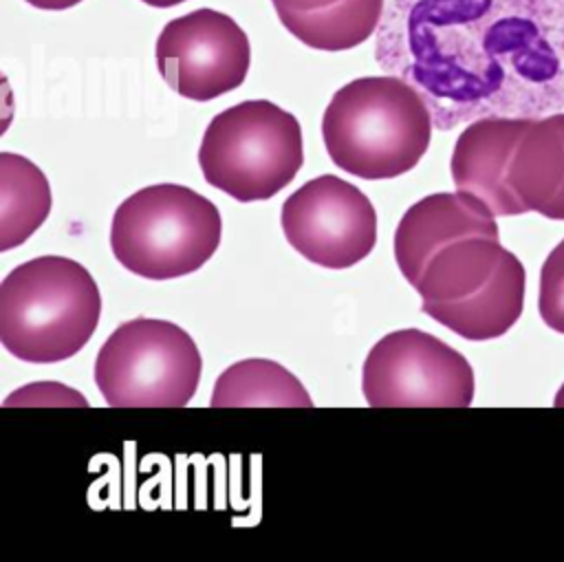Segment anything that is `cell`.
Masks as SVG:
<instances>
[{
  "label": "cell",
  "mask_w": 564,
  "mask_h": 562,
  "mask_svg": "<svg viewBox=\"0 0 564 562\" xmlns=\"http://www.w3.org/2000/svg\"><path fill=\"white\" fill-rule=\"evenodd\" d=\"M377 64L414 86L434 128L564 110V0H386Z\"/></svg>",
  "instance_id": "cell-1"
},
{
  "label": "cell",
  "mask_w": 564,
  "mask_h": 562,
  "mask_svg": "<svg viewBox=\"0 0 564 562\" xmlns=\"http://www.w3.org/2000/svg\"><path fill=\"white\" fill-rule=\"evenodd\" d=\"M432 128L427 101L399 75L344 84L322 117V139L333 163L368 181L410 172L427 152Z\"/></svg>",
  "instance_id": "cell-2"
},
{
  "label": "cell",
  "mask_w": 564,
  "mask_h": 562,
  "mask_svg": "<svg viewBox=\"0 0 564 562\" xmlns=\"http://www.w3.org/2000/svg\"><path fill=\"white\" fill-rule=\"evenodd\" d=\"M101 315V293L84 264L40 256L0 284V342L18 359L53 364L77 355Z\"/></svg>",
  "instance_id": "cell-3"
},
{
  "label": "cell",
  "mask_w": 564,
  "mask_h": 562,
  "mask_svg": "<svg viewBox=\"0 0 564 562\" xmlns=\"http://www.w3.org/2000/svg\"><path fill=\"white\" fill-rule=\"evenodd\" d=\"M527 273L500 236H460L430 256L412 284L421 311L456 335L485 342L502 337L522 315Z\"/></svg>",
  "instance_id": "cell-4"
},
{
  "label": "cell",
  "mask_w": 564,
  "mask_h": 562,
  "mask_svg": "<svg viewBox=\"0 0 564 562\" xmlns=\"http://www.w3.org/2000/svg\"><path fill=\"white\" fill-rule=\"evenodd\" d=\"M218 207L176 183L148 185L112 214L110 249L119 264L148 280L198 271L220 245Z\"/></svg>",
  "instance_id": "cell-5"
},
{
  "label": "cell",
  "mask_w": 564,
  "mask_h": 562,
  "mask_svg": "<svg viewBox=\"0 0 564 562\" xmlns=\"http://www.w3.org/2000/svg\"><path fill=\"white\" fill-rule=\"evenodd\" d=\"M302 163L300 121L267 99L240 101L218 112L198 148L203 179L240 203L275 196Z\"/></svg>",
  "instance_id": "cell-6"
},
{
  "label": "cell",
  "mask_w": 564,
  "mask_h": 562,
  "mask_svg": "<svg viewBox=\"0 0 564 562\" xmlns=\"http://www.w3.org/2000/svg\"><path fill=\"white\" fill-rule=\"evenodd\" d=\"M200 353L176 324L134 317L117 326L95 359V383L110 408H183L200 381Z\"/></svg>",
  "instance_id": "cell-7"
},
{
  "label": "cell",
  "mask_w": 564,
  "mask_h": 562,
  "mask_svg": "<svg viewBox=\"0 0 564 562\" xmlns=\"http://www.w3.org/2000/svg\"><path fill=\"white\" fill-rule=\"evenodd\" d=\"M474 388L469 361L443 339L419 328L383 335L361 366V390L372 408H467Z\"/></svg>",
  "instance_id": "cell-8"
},
{
  "label": "cell",
  "mask_w": 564,
  "mask_h": 562,
  "mask_svg": "<svg viewBox=\"0 0 564 562\" xmlns=\"http://www.w3.org/2000/svg\"><path fill=\"white\" fill-rule=\"evenodd\" d=\"M286 242L326 269H348L377 245V212L352 183L322 174L295 190L280 214Z\"/></svg>",
  "instance_id": "cell-9"
},
{
  "label": "cell",
  "mask_w": 564,
  "mask_h": 562,
  "mask_svg": "<svg viewBox=\"0 0 564 562\" xmlns=\"http://www.w3.org/2000/svg\"><path fill=\"white\" fill-rule=\"evenodd\" d=\"M156 68L165 84L194 101L238 88L251 64V44L227 13L196 9L170 20L156 37Z\"/></svg>",
  "instance_id": "cell-10"
},
{
  "label": "cell",
  "mask_w": 564,
  "mask_h": 562,
  "mask_svg": "<svg viewBox=\"0 0 564 562\" xmlns=\"http://www.w3.org/2000/svg\"><path fill=\"white\" fill-rule=\"evenodd\" d=\"M494 216L480 198L460 190L423 196L408 207L394 229V260L401 275L414 284L430 256L460 236H500Z\"/></svg>",
  "instance_id": "cell-11"
},
{
  "label": "cell",
  "mask_w": 564,
  "mask_h": 562,
  "mask_svg": "<svg viewBox=\"0 0 564 562\" xmlns=\"http://www.w3.org/2000/svg\"><path fill=\"white\" fill-rule=\"evenodd\" d=\"M531 117H480L458 134L449 172L454 187L480 198L496 216H518L507 185L511 152Z\"/></svg>",
  "instance_id": "cell-12"
},
{
  "label": "cell",
  "mask_w": 564,
  "mask_h": 562,
  "mask_svg": "<svg viewBox=\"0 0 564 562\" xmlns=\"http://www.w3.org/2000/svg\"><path fill=\"white\" fill-rule=\"evenodd\" d=\"M507 185L520 214L564 220V112L531 117L507 167Z\"/></svg>",
  "instance_id": "cell-13"
},
{
  "label": "cell",
  "mask_w": 564,
  "mask_h": 562,
  "mask_svg": "<svg viewBox=\"0 0 564 562\" xmlns=\"http://www.w3.org/2000/svg\"><path fill=\"white\" fill-rule=\"evenodd\" d=\"M282 26L317 51H348L377 33L386 0H271Z\"/></svg>",
  "instance_id": "cell-14"
},
{
  "label": "cell",
  "mask_w": 564,
  "mask_h": 562,
  "mask_svg": "<svg viewBox=\"0 0 564 562\" xmlns=\"http://www.w3.org/2000/svg\"><path fill=\"white\" fill-rule=\"evenodd\" d=\"M53 205L44 172L22 154H0V251L22 245Z\"/></svg>",
  "instance_id": "cell-15"
},
{
  "label": "cell",
  "mask_w": 564,
  "mask_h": 562,
  "mask_svg": "<svg viewBox=\"0 0 564 562\" xmlns=\"http://www.w3.org/2000/svg\"><path fill=\"white\" fill-rule=\"evenodd\" d=\"M209 403L225 406H289L311 408L313 399L302 381L282 364L271 359H242L225 368L216 383Z\"/></svg>",
  "instance_id": "cell-16"
},
{
  "label": "cell",
  "mask_w": 564,
  "mask_h": 562,
  "mask_svg": "<svg viewBox=\"0 0 564 562\" xmlns=\"http://www.w3.org/2000/svg\"><path fill=\"white\" fill-rule=\"evenodd\" d=\"M538 311L549 328L564 335V238L549 251L542 264Z\"/></svg>",
  "instance_id": "cell-17"
},
{
  "label": "cell",
  "mask_w": 564,
  "mask_h": 562,
  "mask_svg": "<svg viewBox=\"0 0 564 562\" xmlns=\"http://www.w3.org/2000/svg\"><path fill=\"white\" fill-rule=\"evenodd\" d=\"M11 403H24V406H31V403H42V406H66V403H75V406H86V399L75 392L73 388H66L62 383H55V381H37V383H29L20 390H15L13 395H9L4 399V406H11Z\"/></svg>",
  "instance_id": "cell-18"
},
{
  "label": "cell",
  "mask_w": 564,
  "mask_h": 562,
  "mask_svg": "<svg viewBox=\"0 0 564 562\" xmlns=\"http://www.w3.org/2000/svg\"><path fill=\"white\" fill-rule=\"evenodd\" d=\"M35 9H46V11H62V9H70L75 4H79L82 0H24Z\"/></svg>",
  "instance_id": "cell-19"
},
{
  "label": "cell",
  "mask_w": 564,
  "mask_h": 562,
  "mask_svg": "<svg viewBox=\"0 0 564 562\" xmlns=\"http://www.w3.org/2000/svg\"><path fill=\"white\" fill-rule=\"evenodd\" d=\"M141 2H145V4H150V7L167 9V7H176V4H181V2H185V0H141Z\"/></svg>",
  "instance_id": "cell-20"
},
{
  "label": "cell",
  "mask_w": 564,
  "mask_h": 562,
  "mask_svg": "<svg viewBox=\"0 0 564 562\" xmlns=\"http://www.w3.org/2000/svg\"><path fill=\"white\" fill-rule=\"evenodd\" d=\"M553 403H555V406H560V408H562V406H564V383H562V386H560V390H557V395H555V399H553Z\"/></svg>",
  "instance_id": "cell-21"
}]
</instances>
